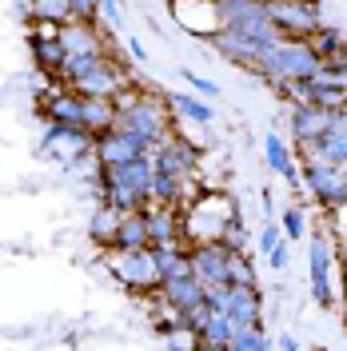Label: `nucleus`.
I'll use <instances>...</instances> for the list:
<instances>
[{
  "instance_id": "obj_25",
  "label": "nucleus",
  "mask_w": 347,
  "mask_h": 351,
  "mask_svg": "<svg viewBox=\"0 0 347 351\" xmlns=\"http://www.w3.org/2000/svg\"><path fill=\"white\" fill-rule=\"evenodd\" d=\"M80 124H84L92 136H104L120 124V104L108 100V96H84V116H80Z\"/></svg>"
},
{
  "instance_id": "obj_10",
  "label": "nucleus",
  "mask_w": 347,
  "mask_h": 351,
  "mask_svg": "<svg viewBox=\"0 0 347 351\" xmlns=\"http://www.w3.org/2000/svg\"><path fill=\"white\" fill-rule=\"evenodd\" d=\"M267 16L283 40H311L324 28L315 0H267Z\"/></svg>"
},
{
  "instance_id": "obj_31",
  "label": "nucleus",
  "mask_w": 347,
  "mask_h": 351,
  "mask_svg": "<svg viewBox=\"0 0 347 351\" xmlns=\"http://www.w3.org/2000/svg\"><path fill=\"white\" fill-rule=\"evenodd\" d=\"M200 339L219 343V348H232V339H236V324H232V315H228V311H212V319L204 324Z\"/></svg>"
},
{
  "instance_id": "obj_43",
  "label": "nucleus",
  "mask_w": 347,
  "mask_h": 351,
  "mask_svg": "<svg viewBox=\"0 0 347 351\" xmlns=\"http://www.w3.org/2000/svg\"><path fill=\"white\" fill-rule=\"evenodd\" d=\"M100 16L112 24V28H120L124 24V12H120V0H100Z\"/></svg>"
},
{
  "instance_id": "obj_34",
  "label": "nucleus",
  "mask_w": 347,
  "mask_h": 351,
  "mask_svg": "<svg viewBox=\"0 0 347 351\" xmlns=\"http://www.w3.org/2000/svg\"><path fill=\"white\" fill-rule=\"evenodd\" d=\"M232 351H276V348H272V339L263 335V328H243V331H236Z\"/></svg>"
},
{
  "instance_id": "obj_29",
  "label": "nucleus",
  "mask_w": 347,
  "mask_h": 351,
  "mask_svg": "<svg viewBox=\"0 0 347 351\" xmlns=\"http://www.w3.org/2000/svg\"><path fill=\"white\" fill-rule=\"evenodd\" d=\"M28 4H32V24L60 28V24L72 21V0H28Z\"/></svg>"
},
{
  "instance_id": "obj_32",
  "label": "nucleus",
  "mask_w": 347,
  "mask_h": 351,
  "mask_svg": "<svg viewBox=\"0 0 347 351\" xmlns=\"http://www.w3.org/2000/svg\"><path fill=\"white\" fill-rule=\"evenodd\" d=\"M311 52H315V56H320V60H331V56H339V52H347V36L344 32H339V28H320V32H315V36H311Z\"/></svg>"
},
{
  "instance_id": "obj_12",
  "label": "nucleus",
  "mask_w": 347,
  "mask_h": 351,
  "mask_svg": "<svg viewBox=\"0 0 347 351\" xmlns=\"http://www.w3.org/2000/svg\"><path fill=\"white\" fill-rule=\"evenodd\" d=\"M188 256H192V276L204 287L228 284V263H232V247L228 243H219V240L188 243Z\"/></svg>"
},
{
  "instance_id": "obj_26",
  "label": "nucleus",
  "mask_w": 347,
  "mask_h": 351,
  "mask_svg": "<svg viewBox=\"0 0 347 351\" xmlns=\"http://www.w3.org/2000/svg\"><path fill=\"white\" fill-rule=\"evenodd\" d=\"M120 219H124L120 208L96 204V212H92V219H88V236H92V243L104 247V252H112V247H116V232H120Z\"/></svg>"
},
{
  "instance_id": "obj_7",
  "label": "nucleus",
  "mask_w": 347,
  "mask_h": 351,
  "mask_svg": "<svg viewBox=\"0 0 347 351\" xmlns=\"http://www.w3.org/2000/svg\"><path fill=\"white\" fill-rule=\"evenodd\" d=\"M108 271L116 276V284H124L132 295H156L160 291V267H156L152 247H136V252H108Z\"/></svg>"
},
{
  "instance_id": "obj_18",
  "label": "nucleus",
  "mask_w": 347,
  "mask_h": 351,
  "mask_svg": "<svg viewBox=\"0 0 347 351\" xmlns=\"http://www.w3.org/2000/svg\"><path fill=\"white\" fill-rule=\"evenodd\" d=\"M152 164H156V172H168V176H195L200 148H192L184 136H168L164 144L152 148Z\"/></svg>"
},
{
  "instance_id": "obj_21",
  "label": "nucleus",
  "mask_w": 347,
  "mask_h": 351,
  "mask_svg": "<svg viewBox=\"0 0 347 351\" xmlns=\"http://www.w3.org/2000/svg\"><path fill=\"white\" fill-rule=\"evenodd\" d=\"M236 331L243 328H263V300H260V287H232L228 291V307Z\"/></svg>"
},
{
  "instance_id": "obj_42",
  "label": "nucleus",
  "mask_w": 347,
  "mask_h": 351,
  "mask_svg": "<svg viewBox=\"0 0 347 351\" xmlns=\"http://www.w3.org/2000/svg\"><path fill=\"white\" fill-rule=\"evenodd\" d=\"M287 263H291V247H287V240H280L267 252V267H272V271H287Z\"/></svg>"
},
{
  "instance_id": "obj_5",
  "label": "nucleus",
  "mask_w": 347,
  "mask_h": 351,
  "mask_svg": "<svg viewBox=\"0 0 347 351\" xmlns=\"http://www.w3.org/2000/svg\"><path fill=\"white\" fill-rule=\"evenodd\" d=\"M212 21L216 28H228V32H239L248 40L272 44L283 40L276 32V24L267 16V0H212Z\"/></svg>"
},
{
  "instance_id": "obj_19",
  "label": "nucleus",
  "mask_w": 347,
  "mask_h": 351,
  "mask_svg": "<svg viewBox=\"0 0 347 351\" xmlns=\"http://www.w3.org/2000/svg\"><path fill=\"white\" fill-rule=\"evenodd\" d=\"M40 112H44V120L80 124V116H84V96H80L76 88H68V84H56V88H48V92L40 96Z\"/></svg>"
},
{
  "instance_id": "obj_8",
  "label": "nucleus",
  "mask_w": 347,
  "mask_h": 351,
  "mask_svg": "<svg viewBox=\"0 0 347 351\" xmlns=\"http://www.w3.org/2000/svg\"><path fill=\"white\" fill-rule=\"evenodd\" d=\"M335 243L327 232H315L311 236V247H307V280H311V300L320 307H335L339 304V284H335Z\"/></svg>"
},
{
  "instance_id": "obj_48",
  "label": "nucleus",
  "mask_w": 347,
  "mask_h": 351,
  "mask_svg": "<svg viewBox=\"0 0 347 351\" xmlns=\"http://www.w3.org/2000/svg\"><path fill=\"white\" fill-rule=\"evenodd\" d=\"M192 351H228V348H219V343H208V339H200Z\"/></svg>"
},
{
  "instance_id": "obj_35",
  "label": "nucleus",
  "mask_w": 347,
  "mask_h": 351,
  "mask_svg": "<svg viewBox=\"0 0 347 351\" xmlns=\"http://www.w3.org/2000/svg\"><path fill=\"white\" fill-rule=\"evenodd\" d=\"M208 319H212V307H208V300H204V304H195V307H188V311H180V315H176V328H188V331H195V335H200Z\"/></svg>"
},
{
  "instance_id": "obj_2",
  "label": "nucleus",
  "mask_w": 347,
  "mask_h": 351,
  "mask_svg": "<svg viewBox=\"0 0 347 351\" xmlns=\"http://www.w3.org/2000/svg\"><path fill=\"white\" fill-rule=\"evenodd\" d=\"M116 104H120V124L116 128H128L132 136H140L144 144H164L168 136H176V112L168 104V96L164 100H156L148 92H136V88H124L120 96H116Z\"/></svg>"
},
{
  "instance_id": "obj_28",
  "label": "nucleus",
  "mask_w": 347,
  "mask_h": 351,
  "mask_svg": "<svg viewBox=\"0 0 347 351\" xmlns=\"http://www.w3.org/2000/svg\"><path fill=\"white\" fill-rule=\"evenodd\" d=\"M152 252H156V267H160V284L164 280H180V276H192L188 243H164V247H152Z\"/></svg>"
},
{
  "instance_id": "obj_36",
  "label": "nucleus",
  "mask_w": 347,
  "mask_h": 351,
  "mask_svg": "<svg viewBox=\"0 0 347 351\" xmlns=\"http://www.w3.org/2000/svg\"><path fill=\"white\" fill-rule=\"evenodd\" d=\"M280 228H283V236H287V240H304V236H307V219H304V212H300V208H283Z\"/></svg>"
},
{
  "instance_id": "obj_46",
  "label": "nucleus",
  "mask_w": 347,
  "mask_h": 351,
  "mask_svg": "<svg viewBox=\"0 0 347 351\" xmlns=\"http://www.w3.org/2000/svg\"><path fill=\"white\" fill-rule=\"evenodd\" d=\"M280 351H300V343H296V335H280Z\"/></svg>"
},
{
  "instance_id": "obj_15",
  "label": "nucleus",
  "mask_w": 347,
  "mask_h": 351,
  "mask_svg": "<svg viewBox=\"0 0 347 351\" xmlns=\"http://www.w3.org/2000/svg\"><path fill=\"white\" fill-rule=\"evenodd\" d=\"M287 132H291L296 144H315V140H324L327 132H335V112L315 108V104H291Z\"/></svg>"
},
{
  "instance_id": "obj_24",
  "label": "nucleus",
  "mask_w": 347,
  "mask_h": 351,
  "mask_svg": "<svg viewBox=\"0 0 347 351\" xmlns=\"http://www.w3.org/2000/svg\"><path fill=\"white\" fill-rule=\"evenodd\" d=\"M296 148H300V164H304V160H315V164L347 168V128L327 132L324 140H315V144H296Z\"/></svg>"
},
{
  "instance_id": "obj_37",
  "label": "nucleus",
  "mask_w": 347,
  "mask_h": 351,
  "mask_svg": "<svg viewBox=\"0 0 347 351\" xmlns=\"http://www.w3.org/2000/svg\"><path fill=\"white\" fill-rule=\"evenodd\" d=\"M219 243H228L232 252H248V228H243V219H232L228 228H224V236H219Z\"/></svg>"
},
{
  "instance_id": "obj_6",
  "label": "nucleus",
  "mask_w": 347,
  "mask_h": 351,
  "mask_svg": "<svg viewBox=\"0 0 347 351\" xmlns=\"http://www.w3.org/2000/svg\"><path fill=\"white\" fill-rule=\"evenodd\" d=\"M236 204L219 192H200V196L184 208V243H208L219 240L224 228L236 219Z\"/></svg>"
},
{
  "instance_id": "obj_45",
  "label": "nucleus",
  "mask_w": 347,
  "mask_h": 351,
  "mask_svg": "<svg viewBox=\"0 0 347 351\" xmlns=\"http://www.w3.org/2000/svg\"><path fill=\"white\" fill-rule=\"evenodd\" d=\"M339 311H344V324H347V267L339 276Z\"/></svg>"
},
{
  "instance_id": "obj_50",
  "label": "nucleus",
  "mask_w": 347,
  "mask_h": 351,
  "mask_svg": "<svg viewBox=\"0 0 347 351\" xmlns=\"http://www.w3.org/2000/svg\"><path fill=\"white\" fill-rule=\"evenodd\" d=\"M228 351H232V348H228Z\"/></svg>"
},
{
  "instance_id": "obj_49",
  "label": "nucleus",
  "mask_w": 347,
  "mask_h": 351,
  "mask_svg": "<svg viewBox=\"0 0 347 351\" xmlns=\"http://www.w3.org/2000/svg\"><path fill=\"white\" fill-rule=\"evenodd\" d=\"M260 204H263V212H267V216L276 212V199H272V192H263V199H260Z\"/></svg>"
},
{
  "instance_id": "obj_11",
  "label": "nucleus",
  "mask_w": 347,
  "mask_h": 351,
  "mask_svg": "<svg viewBox=\"0 0 347 351\" xmlns=\"http://www.w3.org/2000/svg\"><path fill=\"white\" fill-rule=\"evenodd\" d=\"M92 144H96V136H92L84 124H60V120H48V124H44L40 148L48 156H56L60 164H76V160H84V156L92 152Z\"/></svg>"
},
{
  "instance_id": "obj_41",
  "label": "nucleus",
  "mask_w": 347,
  "mask_h": 351,
  "mask_svg": "<svg viewBox=\"0 0 347 351\" xmlns=\"http://www.w3.org/2000/svg\"><path fill=\"white\" fill-rule=\"evenodd\" d=\"M280 240H283V228H280V223H272V219H267V223L260 228V240H256V243H260V252L267 256V252H272V247H276Z\"/></svg>"
},
{
  "instance_id": "obj_20",
  "label": "nucleus",
  "mask_w": 347,
  "mask_h": 351,
  "mask_svg": "<svg viewBox=\"0 0 347 351\" xmlns=\"http://www.w3.org/2000/svg\"><path fill=\"white\" fill-rule=\"evenodd\" d=\"M156 300L168 307L172 315H180V311H188V307L204 304V300H208V287L200 284L195 276H180V280H164L160 291H156Z\"/></svg>"
},
{
  "instance_id": "obj_9",
  "label": "nucleus",
  "mask_w": 347,
  "mask_h": 351,
  "mask_svg": "<svg viewBox=\"0 0 347 351\" xmlns=\"http://www.w3.org/2000/svg\"><path fill=\"white\" fill-rule=\"evenodd\" d=\"M300 184H304V192L315 199V204H324L331 212H344L347 208V168L304 160V164H300Z\"/></svg>"
},
{
  "instance_id": "obj_16",
  "label": "nucleus",
  "mask_w": 347,
  "mask_h": 351,
  "mask_svg": "<svg viewBox=\"0 0 347 351\" xmlns=\"http://www.w3.org/2000/svg\"><path fill=\"white\" fill-rule=\"evenodd\" d=\"M92 156H96V164H124V160H136V156H152V144H144L128 128H112L104 136H96Z\"/></svg>"
},
{
  "instance_id": "obj_23",
  "label": "nucleus",
  "mask_w": 347,
  "mask_h": 351,
  "mask_svg": "<svg viewBox=\"0 0 347 351\" xmlns=\"http://www.w3.org/2000/svg\"><path fill=\"white\" fill-rule=\"evenodd\" d=\"M263 160H267V168L276 176H283L291 188H304V184H300V160L291 156V148L283 144L280 132H267V136H263Z\"/></svg>"
},
{
  "instance_id": "obj_13",
  "label": "nucleus",
  "mask_w": 347,
  "mask_h": 351,
  "mask_svg": "<svg viewBox=\"0 0 347 351\" xmlns=\"http://www.w3.org/2000/svg\"><path fill=\"white\" fill-rule=\"evenodd\" d=\"M204 40L216 48L224 60H232L236 68H243V72H256L263 60V52H267V44L260 40H248V36H239V32H228V28H216L212 36H204Z\"/></svg>"
},
{
  "instance_id": "obj_3",
  "label": "nucleus",
  "mask_w": 347,
  "mask_h": 351,
  "mask_svg": "<svg viewBox=\"0 0 347 351\" xmlns=\"http://www.w3.org/2000/svg\"><path fill=\"white\" fill-rule=\"evenodd\" d=\"M60 84L76 88L80 96H108V100H116L124 88H132V76H128V64H120L112 52H104V56L68 60L64 72H60Z\"/></svg>"
},
{
  "instance_id": "obj_27",
  "label": "nucleus",
  "mask_w": 347,
  "mask_h": 351,
  "mask_svg": "<svg viewBox=\"0 0 347 351\" xmlns=\"http://www.w3.org/2000/svg\"><path fill=\"white\" fill-rule=\"evenodd\" d=\"M116 247L120 252H136V247H152V232H148V212H124L120 232H116Z\"/></svg>"
},
{
  "instance_id": "obj_4",
  "label": "nucleus",
  "mask_w": 347,
  "mask_h": 351,
  "mask_svg": "<svg viewBox=\"0 0 347 351\" xmlns=\"http://www.w3.org/2000/svg\"><path fill=\"white\" fill-rule=\"evenodd\" d=\"M320 64H324V60L311 52L307 40H276L263 52L256 76H263L272 88H283V84H300V80L320 76Z\"/></svg>"
},
{
  "instance_id": "obj_44",
  "label": "nucleus",
  "mask_w": 347,
  "mask_h": 351,
  "mask_svg": "<svg viewBox=\"0 0 347 351\" xmlns=\"http://www.w3.org/2000/svg\"><path fill=\"white\" fill-rule=\"evenodd\" d=\"M180 76H184V80H188V84L195 88V92H204V96H216L219 88L212 84V80H204V76H195V72H188V68H180Z\"/></svg>"
},
{
  "instance_id": "obj_30",
  "label": "nucleus",
  "mask_w": 347,
  "mask_h": 351,
  "mask_svg": "<svg viewBox=\"0 0 347 351\" xmlns=\"http://www.w3.org/2000/svg\"><path fill=\"white\" fill-rule=\"evenodd\" d=\"M168 104H172V112L180 116V120H195V124H212V116H216L204 100H195V96H188V92H172Z\"/></svg>"
},
{
  "instance_id": "obj_14",
  "label": "nucleus",
  "mask_w": 347,
  "mask_h": 351,
  "mask_svg": "<svg viewBox=\"0 0 347 351\" xmlns=\"http://www.w3.org/2000/svg\"><path fill=\"white\" fill-rule=\"evenodd\" d=\"M28 52H32V64L40 68L44 76H56L60 80V72L68 64V52H64V44H60L52 24H36L28 32Z\"/></svg>"
},
{
  "instance_id": "obj_1",
  "label": "nucleus",
  "mask_w": 347,
  "mask_h": 351,
  "mask_svg": "<svg viewBox=\"0 0 347 351\" xmlns=\"http://www.w3.org/2000/svg\"><path fill=\"white\" fill-rule=\"evenodd\" d=\"M152 176L156 164L152 156H136V160H124V164H96V192H100V204H112L120 212H140L148 208L152 196Z\"/></svg>"
},
{
  "instance_id": "obj_33",
  "label": "nucleus",
  "mask_w": 347,
  "mask_h": 351,
  "mask_svg": "<svg viewBox=\"0 0 347 351\" xmlns=\"http://www.w3.org/2000/svg\"><path fill=\"white\" fill-rule=\"evenodd\" d=\"M228 284H232V287H256V263L248 260V252H232V263H228Z\"/></svg>"
},
{
  "instance_id": "obj_17",
  "label": "nucleus",
  "mask_w": 347,
  "mask_h": 351,
  "mask_svg": "<svg viewBox=\"0 0 347 351\" xmlns=\"http://www.w3.org/2000/svg\"><path fill=\"white\" fill-rule=\"evenodd\" d=\"M56 36H60V44H64L68 60H76V56H104V52H112L108 40H104V32H100L92 21H68V24L56 28Z\"/></svg>"
},
{
  "instance_id": "obj_38",
  "label": "nucleus",
  "mask_w": 347,
  "mask_h": 351,
  "mask_svg": "<svg viewBox=\"0 0 347 351\" xmlns=\"http://www.w3.org/2000/svg\"><path fill=\"white\" fill-rule=\"evenodd\" d=\"M320 76H324V80H335V84H347V52L324 60V64H320Z\"/></svg>"
},
{
  "instance_id": "obj_40",
  "label": "nucleus",
  "mask_w": 347,
  "mask_h": 351,
  "mask_svg": "<svg viewBox=\"0 0 347 351\" xmlns=\"http://www.w3.org/2000/svg\"><path fill=\"white\" fill-rule=\"evenodd\" d=\"M72 21H100V0H72Z\"/></svg>"
},
{
  "instance_id": "obj_39",
  "label": "nucleus",
  "mask_w": 347,
  "mask_h": 351,
  "mask_svg": "<svg viewBox=\"0 0 347 351\" xmlns=\"http://www.w3.org/2000/svg\"><path fill=\"white\" fill-rule=\"evenodd\" d=\"M195 343H200V335L188 328H176L172 335H168V351H192Z\"/></svg>"
},
{
  "instance_id": "obj_22",
  "label": "nucleus",
  "mask_w": 347,
  "mask_h": 351,
  "mask_svg": "<svg viewBox=\"0 0 347 351\" xmlns=\"http://www.w3.org/2000/svg\"><path fill=\"white\" fill-rule=\"evenodd\" d=\"M148 232H152V247L164 243H184V208H164V204H148Z\"/></svg>"
},
{
  "instance_id": "obj_47",
  "label": "nucleus",
  "mask_w": 347,
  "mask_h": 351,
  "mask_svg": "<svg viewBox=\"0 0 347 351\" xmlns=\"http://www.w3.org/2000/svg\"><path fill=\"white\" fill-rule=\"evenodd\" d=\"M335 256H339V267H347V236L335 243Z\"/></svg>"
}]
</instances>
